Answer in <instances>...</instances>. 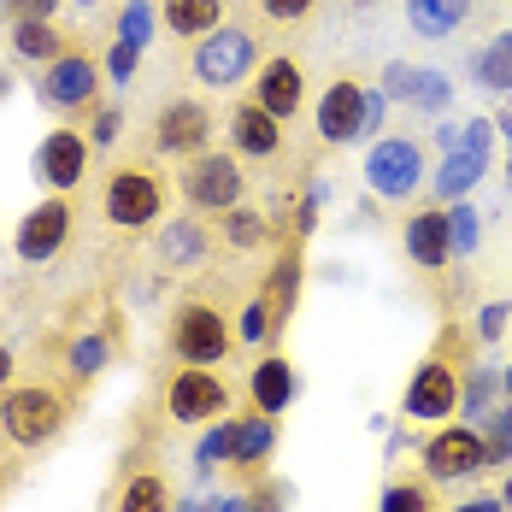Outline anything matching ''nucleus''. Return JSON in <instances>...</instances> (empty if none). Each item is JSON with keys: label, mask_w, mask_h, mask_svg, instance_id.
I'll use <instances>...</instances> for the list:
<instances>
[{"label": "nucleus", "mask_w": 512, "mask_h": 512, "mask_svg": "<svg viewBox=\"0 0 512 512\" xmlns=\"http://www.w3.org/2000/svg\"><path fill=\"white\" fill-rule=\"evenodd\" d=\"M477 83L495 89V95H512V30H501L489 48L477 53Z\"/></svg>", "instance_id": "nucleus-31"}, {"label": "nucleus", "mask_w": 512, "mask_h": 512, "mask_svg": "<svg viewBox=\"0 0 512 512\" xmlns=\"http://www.w3.org/2000/svg\"><path fill=\"white\" fill-rule=\"evenodd\" d=\"M230 460V424H212L201 442V454H195V465H201V477H212V465Z\"/></svg>", "instance_id": "nucleus-38"}, {"label": "nucleus", "mask_w": 512, "mask_h": 512, "mask_svg": "<svg viewBox=\"0 0 512 512\" xmlns=\"http://www.w3.org/2000/svg\"><path fill=\"white\" fill-rule=\"evenodd\" d=\"M365 83L359 77H330L324 83V95L312 106V130H318V142L324 148H348L365 136Z\"/></svg>", "instance_id": "nucleus-11"}, {"label": "nucleus", "mask_w": 512, "mask_h": 512, "mask_svg": "<svg viewBox=\"0 0 512 512\" xmlns=\"http://www.w3.org/2000/svg\"><path fill=\"white\" fill-rule=\"evenodd\" d=\"M295 389H301L295 359H289V354H265L254 365V377H248V407L283 418V412H289V401H295Z\"/></svg>", "instance_id": "nucleus-20"}, {"label": "nucleus", "mask_w": 512, "mask_h": 512, "mask_svg": "<svg viewBox=\"0 0 512 512\" xmlns=\"http://www.w3.org/2000/svg\"><path fill=\"white\" fill-rule=\"evenodd\" d=\"M118 130H124V112H118V106H101V112L89 118V142H95V148H112Z\"/></svg>", "instance_id": "nucleus-42"}, {"label": "nucleus", "mask_w": 512, "mask_h": 512, "mask_svg": "<svg viewBox=\"0 0 512 512\" xmlns=\"http://www.w3.org/2000/svg\"><path fill=\"white\" fill-rule=\"evenodd\" d=\"M401 236H407V259L418 265V271H448V259H454L448 206H418V212H407Z\"/></svg>", "instance_id": "nucleus-19"}, {"label": "nucleus", "mask_w": 512, "mask_h": 512, "mask_svg": "<svg viewBox=\"0 0 512 512\" xmlns=\"http://www.w3.org/2000/svg\"><path fill=\"white\" fill-rule=\"evenodd\" d=\"M412 77H418L412 65H389V89H395L401 101H412Z\"/></svg>", "instance_id": "nucleus-45"}, {"label": "nucleus", "mask_w": 512, "mask_h": 512, "mask_svg": "<svg viewBox=\"0 0 512 512\" xmlns=\"http://www.w3.org/2000/svg\"><path fill=\"white\" fill-rule=\"evenodd\" d=\"M12 477H18V471H12V465L0 460V501H6V495H12Z\"/></svg>", "instance_id": "nucleus-50"}, {"label": "nucleus", "mask_w": 512, "mask_h": 512, "mask_svg": "<svg viewBox=\"0 0 512 512\" xmlns=\"http://www.w3.org/2000/svg\"><path fill=\"white\" fill-rule=\"evenodd\" d=\"M212 512H248V495H224V501H212Z\"/></svg>", "instance_id": "nucleus-48"}, {"label": "nucleus", "mask_w": 512, "mask_h": 512, "mask_svg": "<svg viewBox=\"0 0 512 512\" xmlns=\"http://www.w3.org/2000/svg\"><path fill=\"white\" fill-rule=\"evenodd\" d=\"M165 348L177 365H224V359L242 348V336L230 330L224 307H212L201 295H183L171 318H165Z\"/></svg>", "instance_id": "nucleus-3"}, {"label": "nucleus", "mask_w": 512, "mask_h": 512, "mask_svg": "<svg viewBox=\"0 0 512 512\" xmlns=\"http://www.w3.org/2000/svg\"><path fill=\"white\" fill-rule=\"evenodd\" d=\"M383 512H442L436 507V483L430 477H395L383 489Z\"/></svg>", "instance_id": "nucleus-32"}, {"label": "nucleus", "mask_w": 512, "mask_h": 512, "mask_svg": "<svg viewBox=\"0 0 512 512\" xmlns=\"http://www.w3.org/2000/svg\"><path fill=\"white\" fill-rule=\"evenodd\" d=\"M230 254H259V248H271L277 242V230H271V218L254 212V206H230V212H218V230H212Z\"/></svg>", "instance_id": "nucleus-23"}, {"label": "nucleus", "mask_w": 512, "mask_h": 512, "mask_svg": "<svg viewBox=\"0 0 512 512\" xmlns=\"http://www.w3.org/2000/svg\"><path fill=\"white\" fill-rule=\"evenodd\" d=\"M148 36H154V6H148V0H130V6L118 12V42L148 48Z\"/></svg>", "instance_id": "nucleus-33"}, {"label": "nucleus", "mask_w": 512, "mask_h": 512, "mask_svg": "<svg viewBox=\"0 0 512 512\" xmlns=\"http://www.w3.org/2000/svg\"><path fill=\"white\" fill-rule=\"evenodd\" d=\"M507 324H512V307L507 301H489V307L477 312V342H501Z\"/></svg>", "instance_id": "nucleus-41"}, {"label": "nucleus", "mask_w": 512, "mask_h": 512, "mask_svg": "<svg viewBox=\"0 0 512 512\" xmlns=\"http://www.w3.org/2000/svg\"><path fill=\"white\" fill-rule=\"evenodd\" d=\"M89 154H95V142H89V130H77V124H59L42 136V154H36V171L48 177V189H77L83 177H89Z\"/></svg>", "instance_id": "nucleus-17"}, {"label": "nucleus", "mask_w": 512, "mask_h": 512, "mask_svg": "<svg viewBox=\"0 0 512 512\" xmlns=\"http://www.w3.org/2000/svg\"><path fill=\"white\" fill-rule=\"evenodd\" d=\"M6 383H12V348L0 342V389H6Z\"/></svg>", "instance_id": "nucleus-49"}, {"label": "nucleus", "mask_w": 512, "mask_h": 512, "mask_svg": "<svg viewBox=\"0 0 512 512\" xmlns=\"http://www.w3.org/2000/svg\"><path fill=\"white\" fill-rule=\"evenodd\" d=\"M365 183L377 189V201H407L424 183V142L418 136H383L365 154Z\"/></svg>", "instance_id": "nucleus-10"}, {"label": "nucleus", "mask_w": 512, "mask_h": 512, "mask_svg": "<svg viewBox=\"0 0 512 512\" xmlns=\"http://www.w3.org/2000/svg\"><path fill=\"white\" fill-rule=\"evenodd\" d=\"M36 101L59 112L65 124H77V118H95L101 112V59L95 53H59L53 65H42V77H36Z\"/></svg>", "instance_id": "nucleus-7"}, {"label": "nucleus", "mask_w": 512, "mask_h": 512, "mask_svg": "<svg viewBox=\"0 0 512 512\" xmlns=\"http://www.w3.org/2000/svg\"><path fill=\"white\" fill-rule=\"evenodd\" d=\"M424 477L430 483H460V477H483V436L477 424H442L424 436Z\"/></svg>", "instance_id": "nucleus-12"}, {"label": "nucleus", "mask_w": 512, "mask_h": 512, "mask_svg": "<svg viewBox=\"0 0 512 512\" xmlns=\"http://www.w3.org/2000/svg\"><path fill=\"white\" fill-rule=\"evenodd\" d=\"M248 101H259L271 118H283V124H295L301 106H307V71H301V59H289V53H265L259 71L248 77Z\"/></svg>", "instance_id": "nucleus-13"}, {"label": "nucleus", "mask_w": 512, "mask_h": 512, "mask_svg": "<svg viewBox=\"0 0 512 512\" xmlns=\"http://www.w3.org/2000/svg\"><path fill=\"white\" fill-rule=\"evenodd\" d=\"M348 6H377V0H348Z\"/></svg>", "instance_id": "nucleus-55"}, {"label": "nucleus", "mask_w": 512, "mask_h": 512, "mask_svg": "<svg viewBox=\"0 0 512 512\" xmlns=\"http://www.w3.org/2000/svg\"><path fill=\"white\" fill-rule=\"evenodd\" d=\"M171 189H183V206H189V212L218 218V212H230V206L248 201V165L230 154V148H206V154L183 159V171H177Z\"/></svg>", "instance_id": "nucleus-4"}, {"label": "nucleus", "mask_w": 512, "mask_h": 512, "mask_svg": "<svg viewBox=\"0 0 512 512\" xmlns=\"http://www.w3.org/2000/svg\"><path fill=\"white\" fill-rule=\"evenodd\" d=\"M448 230H454V254H477V212H471V201H448Z\"/></svg>", "instance_id": "nucleus-36"}, {"label": "nucleus", "mask_w": 512, "mask_h": 512, "mask_svg": "<svg viewBox=\"0 0 512 512\" xmlns=\"http://www.w3.org/2000/svg\"><path fill=\"white\" fill-rule=\"evenodd\" d=\"M71 424V395L59 383H6L0 389V442L18 454H42Z\"/></svg>", "instance_id": "nucleus-2"}, {"label": "nucleus", "mask_w": 512, "mask_h": 512, "mask_svg": "<svg viewBox=\"0 0 512 512\" xmlns=\"http://www.w3.org/2000/svg\"><path fill=\"white\" fill-rule=\"evenodd\" d=\"M501 512H512V471H507V489H501Z\"/></svg>", "instance_id": "nucleus-52"}, {"label": "nucleus", "mask_w": 512, "mask_h": 512, "mask_svg": "<svg viewBox=\"0 0 512 512\" xmlns=\"http://www.w3.org/2000/svg\"><path fill=\"white\" fill-rule=\"evenodd\" d=\"M495 395H501V371H489V365H471V371H465V383H460V412H465V424H477L483 412L495 407Z\"/></svg>", "instance_id": "nucleus-30"}, {"label": "nucleus", "mask_w": 512, "mask_h": 512, "mask_svg": "<svg viewBox=\"0 0 512 512\" xmlns=\"http://www.w3.org/2000/svg\"><path fill=\"white\" fill-rule=\"evenodd\" d=\"M477 436H483V471H507L512 465V412L489 407L477 418Z\"/></svg>", "instance_id": "nucleus-29"}, {"label": "nucleus", "mask_w": 512, "mask_h": 512, "mask_svg": "<svg viewBox=\"0 0 512 512\" xmlns=\"http://www.w3.org/2000/svg\"><path fill=\"white\" fill-rule=\"evenodd\" d=\"M471 12H477V0H407V24H412V36H424V42L454 36Z\"/></svg>", "instance_id": "nucleus-25"}, {"label": "nucleus", "mask_w": 512, "mask_h": 512, "mask_svg": "<svg viewBox=\"0 0 512 512\" xmlns=\"http://www.w3.org/2000/svg\"><path fill=\"white\" fill-rule=\"evenodd\" d=\"M289 148V124L271 118L259 101H236L230 106V154L242 165H277Z\"/></svg>", "instance_id": "nucleus-14"}, {"label": "nucleus", "mask_w": 512, "mask_h": 512, "mask_svg": "<svg viewBox=\"0 0 512 512\" xmlns=\"http://www.w3.org/2000/svg\"><path fill=\"white\" fill-rule=\"evenodd\" d=\"M171 183L159 177V165H118L101 189V218L112 230H154L165 218Z\"/></svg>", "instance_id": "nucleus-6"}, {"label": "nucleus", "mask_w": 512, "mask_h": 512, "mask_svg": "<svg viewBox=\"0 0 512 512\" xmlns=\"http://www.w3.org/2000/svg\"><path fill=\"white\" fill-rule=\"evenodd\" d=\"M259 283H265V289H259V301H265L271 324H277V336H283V324H289L295 307H301V283H307V265H301V242H295V236L277 248V259L265 265V277H259Z\"/></svg>", "instance_id": "nucleus-18"}, {"label": "nucleus", "mask_w": 512, "mask_h": 512, "mask_svg": "<svg viewBox=\"0 0 512 512\" xmlns=\"http://www.w3.org/2000/svg\"><path fill=\"white\" fill-rule=\"evenodd\" d=\"M12 53L24 65H53L59 53H71V36L53 18H12Z\"/></svg>", "instance_id": "nucleus-24"}, {"label": "nucleus", "mask_w": 512, "mask_h": 512, "mask_svg": "<svg viewBox=\"0 0 512 512\" xmlns=\"http://www.w3.org/2000/svg\"><path fill=\"white\" fill-rule=\"evenodd\" d=\"M283 507H289L283 483H271V477H254L248 483V512H283Z\"/></svg>", "instance_id": "nucleus-40"}, {"label": "nucleus", "mask_w": 512, "mask_h": 512, "mask_svg": "<svg viewBox=\"0 0 512 512\" xmlns=\"http://www.w3.org/2000/svg\"><path fill=\"white\" fill-rule=\"evenodd\" d=\"M183 512H212V507H183Z\"/></svg>", "instance_id": "nucleus-56"}, {"label": "nucleus", "mask_w": 512, "mask_h": 512, "mask_svg": "<svg viewBox=\"0 0 512 512\" xmlns=\"http://www.w3.org/2000/svg\"><path fill=\"white\" fill-rule=\"evenodd\" d=\"M236 336H242V342H248V348H265V342H271V336H277V324H271V312H265V301H248V307H242V324H236Z\"/></svg>", "instance_id": "nucleus-35"}, {"label": "nucleus", "mask_w": 512, "mask_h": 512, "mask_svg": "<svg viewBox=\"0 0 512 512\" xmlns=\"http://www.w3.org/2000/svg\"><path fill=\"white\" fill-rule=\"evenodd\" d=\"M159 412L171 424H212L230 412V383L218 377V365H171L159 389Z\"/></svg>", "instance_id": "nucleus-8"}, {"label": "nucleus", "mask_w": 512, "mask_h": 512, "mask_svg": "<svg viewBox=\"0 0 512 512\" xmlns=\"http://www.w3.org/2000/svg\"><path fill=\"white\" fill-rule=\"evenodd\" d=\"M483 171H489V154H477V148H454V154L442 159V171H436V201H465L477 183H483Z\"/></svg>", "instance_id": "nucleus-27"}, {"label": "nucleus", "mask_w": 512, "mask_h": 512, "mask_svg": "<svg viewBox=\"0 0 512 512\" xmlns=\"http://www.w3.org/2000/svg\"><path fill=\"white\" fill-rule=\"evenodd\" d=\"M212 242H218V236H206L195 218H171V224H165V230L154 236L159 265H165V271H195V265L206 259V248H212Z\"/></svg>", "instance_id": "nucleus-21"}, {"label": "nucleus", "mask_w": 512, "mask_h": 512, "mask_svg": "<svg viewBox=\"0 0 512 512\" xmlns=\"http://www.w3.org/2000/svg\"><path fill=\"white\" fill-rule=\"evenodd\" d=\"M118 354V342H112V330H83V336H71V348H65V371L77 377V383H89V377H101L106 365Z\"/></svg>", "instance_id": "nucleus-28"}, {"label": "nucleus", "mask_w": 512, "mask_h": 512, "mask_svg": "<svg viewBox=\"0 0 512 512\" xmlns=\"http://www.w3.org/2000/svg\"><path fill=\"white\" fill-rule=\"evenodd\" d=\"M71 230H77L71 195H48V201H36L24 218H18V230H12V254L24 259V265H48V259L65 254Z\"/></svg>", "instance_id": "nucleus-9"}, {"label": "nucleus", "mask_w": 512, "mask_h": 512, "mask_svg": "<svg viewBox=\"0 0 512 512\" xmlns=\"http://www.w3.org/2000/svg\"><path fill=\"white\" fill-rule=\"evenodd\" d=\"M377 124H383V89H371V95H365V136H371Z\"/></svg>", "instance_id": "nucleus-46"}, {"label": "nucleus", "mask_w": 512, "mask_h": 512, "mask_svg": "<svg viewBox=\"0 0 512 512\" xmlns=\"http://www.w3.org/2000/svg\"><path fill=\"white\" fill-rule=\"evenodd\" d=\"M271 454H277V418L271 412H259V407H248V412H230V471L236 477H265V465H271Z\"/></svg>", "instance_id": "nucleus-16"}, {"label": "nucleus", "mask_w": 512, "mask_h": 512, "mask_svg": "<svg viewBox=\"0 0 512 512\" xmlns=\"http://www.w3.org/2000/svg\"><path fill=\"white\" fill-rule=\"evenodd\" d=\"M6 95H12V71H0V101H6Z\"/></svg>", "instance_id": "nucleus-53"}, {"label": "nucleus", "mask_w": 512, "mask_h": 512, "mask_svg": "<svg viewBox=\"0 0 512 512\" xmlns=\"http://www.w3.org/2000/svg\"><path fill=\"white\" fill-rule=\"evenodd\" d=\"M312 230H318V189H301V201H295V242H307Z\"/></svg>", "instance_id": "nucleus-44"}, {"label": "nucleus", "mask_w": 512, "mask_h": 512, "mask_svg": "<svg viewBox=\"0 0 512 512\" xmlns=\"http://www.w3.org/2000/svg\"><path fill=\"white\" fill-rule=\"evenodd\" d=\"M501 395H507V412H512V371H501Z\"/></svg>", "instance_id": "nucleus-51"}, {"label": "nucleus", "mask_w": 512, "mask_h": 512, "mask_svg": "<svg viewBox=\"0 0 512 512\" xmlns=\"http://www.w3.org/2000/svg\"><path fill=\"white\" fill-rule=\"evenodd\" d=\"M224 0H159V24L177 36V42H201L224 24Z\"/></svg>", "instance_id": "nucleus-22"}, {"label": "nucleus", "mask_w": 512, "mask_h": 512, "mask_svg": "<svg viewBox=\"0 0 512 512\" xmlns=\"http://www.w3.org/2000/svg\"><path fill=\"white\" fill-rule=\"evenodd\" d=\"M59 6L65 0H0L6 18H59Z\"/></svg>", "instance_id": "nucleus-43"}, {"label": "nucleus", "mask_w": 512, "mask_h": 512, "mask_svg": "<svg viewBox=\"0 0 512 512\" xmlns=\"http://www.w3.org/2000/svg\"><path fill=\"white\" fill-rule=\"evenodd\" d=\"M471 365H477L471 336H465L460 324H442L436 348L412 365L407 395H401V412H407L412 424H442V418H454V412H460V383H465V371H471Z\"/></svg>", "instance_id": "nucleus-1"}, {"label": "nucleus", "mask_w": 512, "mask_h": 512, "mask_svg": "<svg viewBox=\"0 0 512 512\" xmlns=\"http://www.w3.org/2000/svg\"><path fill=\"white\" fill-rule=\"evenodd\" d=\"M112 512H171V483L159 477L154 465L124 471V483L112 489Z\"/></svg>", "instance_id": "nucleus-26"}, {"label": "nucleus", "mask_w": 512, "mask_h": 512, "mask_svg": "<svg viewBox=\"0 0 512 512\" xmlns=\"http://www.w3.org/2000/svg\"><path fill=\"white\" fill-rule=\"evenodd\" d=\"M136 65H142V48H136V42H112V53H106V77H112V83H130Z\"/></svg>", "instance_id": "nucleus-39"}, {"label": "nucleus", "mask_w": 512, "mask_h": 512, "mask_svg": "<svg viewBox=\"0 0 512 512\" xmlns=\"http://www.w3.org/2000/svg\"><path fill=\"white\" fill-rule=\"evenodd\" d=\"M212 106L206 101H165L154 118V148L165 159H195L212 148Z\"/></svg>", "instance_id": "nucleus-15"}, {"label": "nucleus", "mask_w": 512, "mask_h": 512, "mask_svg": "<svg viewBox=\"0 0 512 512\" xmlns=\"http://www.w3.org/2000/svg\"><path fill=\"white\" fill-rule=\"evenodd\" d=\"M259 59H265V42H259L254 24H242V18H230V24H218L212 36L195 42V77H201L206 89H242L248 77L259 71Z\"/></svg>", "instance_id": "nucleus-5"}, {"label": "nucleus", "mask_w": 512, "mask_h": 512, "mask_svg": "<svg viewBox=\"0 0 512 512\" xmlns=\"http://www.w3.org/2000/svg\"><path fill=\"white\" fill-rule=\"evenodd\" d=\"M454 512H501V495H477V501H465V507Z\"/></svg>", "instance_id": "nucleus-47"}, {"label": "nucleus", "mask_w": 512, "mask_h": 512, "mask_svg": "<svg viewBox=\"0 0 512 512\" xmlns=\"http://www.w3.org/2000/svg\"><path fill=\"white\" fill-rule=\"evenodd\" d=\"M71 6H83V12H89V6H95V0H71Z\"/></svg>", "instance_id": "nucleus-54"}, {"label": "nucleus", "mask_w": 512, "mask_h": 512, "mask_svg": "<svg viewBox=\"0 0 512 512\" xmlns=\"http://www.w3.org/2000/svg\"><path fill=\"white\" fill-rule=\"evenodd\" d=\"M312 6H318V0H259V18L277 24V30H289V24H307Z\"/></svg>", "instance_id": "nucleus-37"}, {"label": "nucleus", "mask_w": 512, "mask_h": 512, "mask_svg": "<svg viewBox=\"0 0 512 512\" xmlns=\"http://www.w3.org/2000/svg\"><path fill=\"white\" fill-rule=\"evenodd\" d=\"M448 95H454V89H448L442 71H418V77H412V106H424V112H448Z\"/></svg>", "instance_id": "nucleus-34"}]
</instances>
